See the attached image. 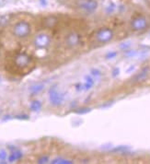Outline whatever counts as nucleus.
Segmentation results:
<instances>
[{
    "label": "nucleus",
    "mask_w": 150,
    "mask_h": 164,
    "mask_svg": "<svg viewBox=\"0 0 150 164\" xmlns=\"http://www.w3.org/2000/svg\"><path fill=\"white\" fill-rule=\"evenodd\" d=\"M42 88H43V85L42 84H37V85H34L31 88V91H32V93H38L41 91H42Z\"/></svg>",
    "instance_id": "obj_16"
},
{
    "label": "nucleus",
    "mask_w": 150,
    "mask_h": 164,
    "mask_svg": "<svg viewBox=\"0 0 150 164\" xmlns=\"http://www.w3.org/2000/svg\"><path fill=\"white\" fill-rule=\"evenodd\" d=\"M32 57L27 53H19L14 57V64L19 68H26L32 64Z\"/></svg>",
    "instance_id": "obj_6"
},
{
    "label": "nucleus",
    "mask_w": 150,
    "mask_h": 164,
    "mask_svg": "<svg viewBox=\"0 0 150 164\" xmlns=\"http://www.w3.org/2000/svg\"><path fill=\"white\" fill-rule=\"evenodd\" d=\"M42 108V103L39 101H33L31 104V109L33 111H39Z\"/></svg>",
    "instance_id": "obj_13"
},
{
    "label": "nucleus",
    "mask_w": 150,
    "mask_h": 164,
    "mask_svg": "<svg viewBox=\"0 0 150 164\" xmlns=\"http://www.w3.org/2000/svg\"><path fill=\"white\" fill-rule=\"evenodd\" d=\"M148 27V20L145 16H137L131 20V28L134 32L144 31Z\"/></svg>",
    "instance_id": "obj_8"
},
{
    "label": "nucleus",
    "mask_w": 150,
    "mask_h": 164,
    "mask_svg": "<svg viewBox=\"0 0 150 164\" xmlns=\"http://www.w3.org/2000/svg\"><path fill=\"white\" fill-rule=\"evenodd\" d=\"M90 75H91L93 78H100V77L101 76V72H100L98 68H93V69H91Z\"/></svg>",
    "instance_id": "obj_17"
},
{
    "label": "nucleus",
    "mask_w": 150,
    "mask_h": 164,
    "mask_svg": "<svg viewBox=\"0 0 150 164\" xmlns=\"http://www.w3.org/2000/svg\"><path fill=\"white\" fill-rule=\"evenodd\" d=\"M113 31L111 29L104 27V28H100V29L96 32L95 33V39L99 43H107L110 42L112 39H113Z\"/></svg>",
    "instance_id": "obj_4"
},
{
    "label": "nucleus",
    "mask_w": 150,
    "mask_h": 164,
    "mask_svg": "<svg viewBox=\"0 0 150 164\" xmlns=\"http://www.w3.org/2000/svg\"><path fill=\"white\" fill-rule=\"evenodd\" d=\"M82 37L78 32H70L65 38V44L67 48L74 49L81 43Z\"/></svg>",
    "instance_id": "obj_7"
},
{
    "label": "nucleus",
    "mask_w": 150,
    "mask_h": 164,
    "mask_svg": "<svg viewBox=\"0 0 150 164\" xmlns=\"http://www.w3.org/2000/svg\"><path fill=\"white\" fill-rule=\"evenodd\" d=\"M116 55H117L116 52H110V53H108L106 55V59H112V58H114Z\"/></svg>",
    "instance_id": "obj_19"
},
{
    "label": "nucleus",
    "mask_w": 150,
    "mask_h": 164,
    "mask_svg": "<svg viewBox=\"0 0 150 164\" xmlns=\"http://www.w3.org/2000/svg\"><path fill=\"white\" fill-rule=\"evenodd\" d=\"M10 150H12V152H11V154L9 156V159L10 162H13L15 160H19L22 157L21 151L19 150H18V148L14 147H11Z\"/></svg>",
    "instance_id": "obj_10"
},
{
    "label": "nucleus",
    "mask_w": 150,
    "mask_h": 164,
    "mask_svg": "<svg viewBox=\"0 0 150 164\" xmlns=\"http://www.w3.org/2000/svg\"><path fill=\"white\" fill-rule=\"evenodd\" d=\"M55 22H56V19H55V18H54V17L47 18L45 20H44V23H45L46 27H48V28H51V27L54 26V25L55 24Z\"/></svg>",
    "instance_id": "obj_14"
},
{
    "label": "nucleus",
    "mask_w": 150,
    "mask_h": 164,
    "mask_svg": "<svg viewBox=\"0 0 150 164\" xmlns=\"http://www.w3.org/2000/svg\"><path fill=\"white\" fill-rule=\"evenodd\" d=\"M130 46H131V42H123L121 45H120V48L123 49V50H126V49H128Z\"/></svg>",
    "instance_id": "obj_18"
},
{
    "label": "nucleus",
    "mask_w": 150,
    "mask_h": 164,
    "mask_svg": "<svg viewBox=\"0 0 150 164\" xmlns=\"http://www.w3.org/2000/svg\"><path fill=\"white\" fill-rule=\"evenodd\" d=\"M48 160H49V159H48L47 156H42V158L39 159L38 162H39V163H46V162L48 161Z\"/></svg>",
    "instance_id": "obj_21"
},
{
    "label": "nucleus",
    "mask_w": 150,
    "mask_h": 164,
    "mask_svg": "<svg viewBox=\"0 0 150 164\" xmlns=\"http://www.w3.org/2000/svg\"><path fill=\"white\" fill-rule=\"evenodd\" d=\"M48 95L50 103L52 106H60L65 101V95L62 92H60L55 87H52L49 89Z\"/></svg>",
    "instance_id": "obj_5"
},
{
    "label": "nucleus",
    "mask_w": 150,
    "mask_h": 164,
    "mask_svg": "<svg viewBox=\"0 0 150 164\" xmlns=\"http://www.w3.org/2000/svg\"><path fill=\"white\" fill-rule=\"evenodd\" d=\"M94 84H95L94 78L91 75L86 76L84 83H82V86H83V91H89V89L93 88Z\"/></svg>",
    "instance_id": "obj_9"
},
{
    "label": "nucleus",
    "mask_w": 150,
    "mask_h": 164,
    "mask_svg": "<svg viewBox=\"0 0 150 164\" xmlns=\"http://www.w3.org/2000/svg\"><path fill=\"white\" fill-rule=\"evenodd\" d=\"M6 158V153L5 150H0V160H4Z\"/></svg>",
    "instance_id": "obj_20"
},
{
    "label": "nucleus",
    "mask_w": 150,
    "mask_h": 164,
    "mask_svg": "<svg viewBox=\"0 0 150 164\" xmlns=\"http://www.w3.org/2000/svg\"><path fill=\"white\" fill-rule=\"evenodd\" d=\"M148 68H144L143 70H142L139 74H137V75L134 77L133 80L134 81H142V80H144L146 77H147V74H148Z\"/></svg>",
    "instance_id": "obj_11"
},
{
    "label": "nucleus",
    "mask_w": 150,
    "mask_h": 164,
    "mask_svg": "<svg viewBox=\"0 0 150 164\" xmlns=\"http://www.w3.org/2000/svg\"><path fill=\"white\" fill-rule=\"evenodd\" d=\"M51 163L52 164H71L73 163V160L64 159V158H56L55 160H52Z\"/></svg>",
    "instance_id": "obj_12"
},
{
    "label": "nucleus",
    "mask_w": 150,
    "mask_h": 164,
    "mask_svg": "<svg viewBox=\"0 0 150 164\" xmlns=\"http://www.w3.org/2000/svg\"><path fill=\"white\" fill-rule=\"evenodd\" d=\"M32 33V26L27 20H19L12 28V34L19 39H24Z\"/></svg>",
    "instance_id": "obj_1"
},
{
    "label": "nucleus",
    "mask_w": 150,
    "mask_h": 164,
    "mask_svg": "<svg viewBox=\"0 0 150 164\" xmlns=\"http://www.w3.org/2000/svg\"><path fill=\"white\" fill-rule=\"evenodd\" d=\"M98 2L97 0H77L76 7L86 15L93 14L98 9Z\"/></svg>",
    "instance_id": "obj_2"
},
{
    "label": "nucleus",
    "mask_w": 150,
    "mask_h": 164,
    "mask_svg": "<svg viewBox=\"0 0 150 164\" xmlns=\"http://www.w3.org/2000/svg\"><path fill=\"white\" fill-rule=\"evenodd\" d=\"M127 150H129V147L126 146H119L112 150L113 152H126Z\"/></svg>",
    "instance_id": "obj_15"
},
{
    "label": "nucleus",
    "mask_w": 150,
    "mask_h": 164,
    "mask_svg": "<svg viewBox=\"0 0 150 164\" xmlns=\"http://www.w3.org/2000/svg\"><path fill=\"white\" fill-rule=\"evenodd\" d=\"M119 73H120V69L116 68L113 69V71H112V76H113V77H117L119 75Z\"/></svg>",
    "instance_id": "obj_22"
},
{
    "label": "nucleus",
    "mask_w": 150,
    "mask_h": 164,
    "mask_svg": "<svg viewBox=\"0 0 150 164\" xmlns=\"http://www.w3.org/2000/svg\"><path fill=\"white\" fill-rule=\"evenodd\" d=\"M52 42L51 36L45 32H40L37 34L33 39V45L38 50L47 49Z\"/></svg>",
    "instance_id": "obj_3"
}]
</instances>
